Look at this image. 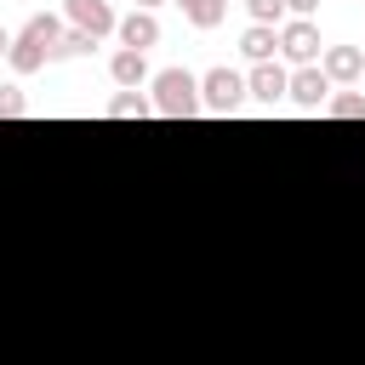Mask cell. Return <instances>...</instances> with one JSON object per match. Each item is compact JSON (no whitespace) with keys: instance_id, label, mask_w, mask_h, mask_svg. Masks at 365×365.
I'll list each match as a JSON object with an SVG mask.
<instances>
[{"instance_id":"obj_1","label":"cell","mask_w":365,"mask_h":365,"mask_svg":"<svg viewBox=\"0 0 365 365\" xmlns=\"http://www.w3.org/2000/svg\"><path fill=\"white\" fill-rule=\"evenodd\" d=\"M57 46H63V23L51 17V11H34L17 34H11V74H40L51 57H57Z\"/></svg>"},{"instance_id":"obj_2","label":"cell","mask_w":365,"mask_h":365,"mask_svg":"<svg viewBox=\"0 0 365 365\" xmlns=\"http://www.w3.org/2000/svg\"><path fill=\"white\" fill-rule=\"evenodd\" d=\"M148 103H154V114H165V120H188V114H200V80H194L188 68H160V74L148 80Z\"/></svg>"},{"instance_id":"obj_3","label":"cell","mask_w":365,"mask_h":365,"mask_svg":"<svg viewBox=\"0 0 365 365\" xmlns=\"http://www.w3.org/2000/svg\"><path fill=\"white\" fill-rule=\"evenodd\" d=\"M245 97H251V91H245V74H234V68H211V74H200V108H211V114H234Z\"/></svg>"},{"instance_id":"obj_4","label":"cell","mask_w":365,"mask_h":365,"mask_svg":"<svg viewBox=\"0 0 365 365\" xmlns=\"http://www.w3.org/2000/svg\"><path fill=\"white\" fill-rule=\"evenodd\" d=\"M279 57L297 63V68H314L319 63V29L308 17H285L279 23Z\"/></svg>"},{"instance_id":"obj_5","label":"cell","mask_w":365,"mask_h":365,"mask_svg":"<svg viewBox=\"0 0 365 365\" xmlns=\"http://www.w3.org/2000/svg\"><path fill=\"white\" fill-rule=\"evenodd\" d=\"M63 11H68V23L74 29H86V34H114L120 29V17H114V6L108 0H63Z\"/></svg>"},{"instance_id":"obj_6","label":"cell","mask_w":365,"mask_h":365,"mask_svg":"<svg viewBox=\"0 0 365 365\" xmlns=\"http://www.w3.org/2000/svg\"><path fill=\"white\" fill-rule=\"evenodd\" d=\"M319 68H325L331 86H354V80L365 74V51H359V46H325V51H319Z\"/></svg>"},{"instance_id":"obj_7","label":"cell","mask_w":365,"mask_h":365,"mask_svg":"<svg viewBox=\"0 0 365 365\" xmlns=\"http://www.w3.org/2000/svg\"><path fill=\"white\" fill-rule=\"evenodd\" d=\"M285 97H291L297 108H308V114H314V108H325V103H331V80H325V68H319V63H314V68H297Z\"/></svg>"},{"instance_id":"obj_8","label":"cell","mask_w":365,"mask_h":365,"mask_svg":"<svg viewBox=\"0 0 365 365\" xmlns=\"http://www.w3.org/2000/svg\"><path fill=\"white\" fill-rule=\"evenodd\" d=\"M114 34H120V46H125V51H148V46H160V17L131 6V11L120 17V29H114Z\"/></svg>"},{"instance_id":"obj_9","label":"cell","mask_w":365,"mask_h":365,"mask_svg":"<svg viewBox=\"0 0 365 365\" xmlns=\"http://www.w3.org/2000/svg\"><path fill=\"white\" fill-rule=\"evenodd\" d=\"M108 80H114L120 91H143V86L154 80V74H148V51H125V46H120V51L108 57Z\"/></svg>"},{"instance_id":"obj_10","label":"cell","mask_w":365,"mask_h":365,"mask_svg":"<svg viewBox=\"0 0 365 365\" xmlns=\"http://www.w3.org/2000/svg\"><path fill=\"white\" fill-rule=\"evenodd\" d=\"M245 91H251L257 103H268V108H274V103H279V97L291 91V74H285L279 63H257V68L245 74Z\"/></svg>"},{"instance_id":"obj_11","label":"cell","mask_w":365,"mask_h":365,"mask_svg":"<svg viewBox=\"0 0 365 365\" xmlns=\"http://www.w3.org/2000/svg\"><path fill=\"white\" fill-rule=\"evenodd\" d=\"M240 51H245V63H251V68H257V63H274V51H279V29L251 23V29L240 34Z\"/></svg>"},{"instance_id":"obj_12","label":"cell","mask_w":365,"mask_h":365,"mask_svg":"<svg viewBox=\"0 0 365 365\" xmlns=\"http://www.w3.org/2000/svg\"><path fill=\"white\" fill-rule=\"evenodd\" d=\"M177 6H182L188 29H217V23L228 17V0H177Z\"/></svg>"},{"instance_id":"obj_13","label":"cell","mask_w":365,"mask_h":365,"mask_svg":"<svg viewBox=\"0 0 365 365\" xmlns=\"http://www.w3.org/2000/svg\"><path fill=\"white\" fill-rule=\"evenodd\" d=\"M103 114H108V120H143V114H154V103H148L143 91H120Z\"/></svg>"},{"instance_id":"obj_14","label":"cell","mask_w":365,"mask_h":365,"mask_svg":"<svg viewBox=\"0 0 365 365\" xmlns=\"http://www.w3.org/2000/svg\"><path fill=\"white\" fill-rule=\"evenodd\" d=\"M325 114H331V120H365V91H336V97L325 103Z\"/></svg>"},{"instance_id":"obj_15","label":"cell","mask_w":365,"mask_h":365,"mask_svg":"<svg viewBox=\"0 0 365 365\" xmlns=\"http://www.w3.org/2000/svg\"><path fill=\"white\" fill-rule=\"evenodd\" d=\"M91 46H97V34H86V29H63L57 57H91Z\"/></svg>"},{"instance_id":"obj_16","label":"cell","mask_w":365,"mask_h":365,"mask_svg":"<svg viewBox=\"0 0 365 365\" xmlns=\"http://www.w3.org/2000/svg\"><path fill=\"white\" fill-rule=\"evenodd\" d=\"M245 11H251V23H268V29L285 23V0H245Z\"/></svg>"},{"instance_id":"obj_17","label":"cell","mask_w":365,"mask_h":365,"mask_svg":"<svg viewBox=\"0 0 365 365\" xmlns=\"http://www.w3.org/2000/svg\"><path fill=\"white\" fill-rule=\"evenodd\" d=\"M29 114V97L17 86H0V120H23Z\"/></svg>"},{"instance_id":"obj_18","label":"cell","mask_w":365,"mask_h":365,"mask_svg":"<svg viewBox=\"0 0 365 365\" xmlns=\"http://www.w3.org/2000/svg\"><path fill=\"white\" fill-rule=\"evenodd\" d=\"M285 11H291V17H308V23H314V11H319V0H285Z\"/></svg>"},{"instance_id":"obj_19","label":"cell","mask_w":365,"mask_h":365,"mask_svg":"<svg viewBox=\"0 0 365 365\" xmlns=\"http://www.w3.org/2000/svg\"><path fill=\"white\" fill-rule=\"evenodd\" d=\"M0 57H11V29L0 23Z\"/></svg>"},{"instance_id":"obj_20","label":"cell","mask_w":365,"mask_h":365,"mask_svg":"<svg viewBox=\"0 0 365 365\" xmlns=\"http://www.w3.org/2000/svg\"><path fill=\"white\" fill-rule=\"evenodd\" d=\"M154 6H160V0H137V11H154Z\"/></svg>"}]
</instances>
